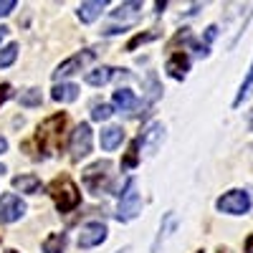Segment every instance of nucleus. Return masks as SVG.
Wrapping results in <instances>:
<instances>
[{
    "label": "nucleus",
    "instance_id": "0eeeda50",
    "mask_svg": "<svg viewBox=\"0 0 253 253\" xmlns=\"http://www.w3.org/2000/svg\"><path fill=\"white\" fill-rule=\"evenodd\" d=\"M23 213H26V203L15 193L0 195V223H15L18 218H23Z\"/></svg>",
    "mask_w": 253,
    "mask_h": 253
},
{
    "label": "nucleus",
    "instance_id": "f03ea898",
    "mask_svg": "<svg viewBox=\"0 0 253 253\" xmlns=\"http://www.w3.org/2000/svg\"><path fill=\"white\" fill-rule=\"evenodd\" d=\"M48 195L53 198L58 213H71V210L81 203V193H79V187L74 185V180H71L69 175L56 177V180L48 185Z\"/></svg>",
    "mask_w": 253,
    "mask_h": 253
},
{
    "label": "nucleus",
    "instance_id": "c756f323",
    "mask_svg": "<svg viewBox=\"0 0 253 253\" xmlns=\"http://www.w3.org/2000/svg\"><path fill=\"white\" fill-rule=\"evenodd\" d=\"M5 253H18V251H13V248H10V251H5Z\"/></svg>",
    "mask_w": 253,
    "mask_h": 253
},
{
    "label": "nucleus",
    "instance_id": "dca6fc26",
    "mask_svg": "<svg viewBox=\"0 0 253 253\" xmlns=\"http://www.w3.org/2000/svg\"><path fill=\"white\" fill-rule=\"evenodd\" d=\"M112 76H114V69L101 66V69H94V71L86 74V84H91V86H104Z\"/></svg>",
    "mask_w": 253,
    "mask_h": 253
},
{
    "label": "nucleus",
    "instance_id": "5701e85b",
    "mask_svg": "<svg viewBox=\"0 0 253 253\" xmlns=\"http://www.w3.org/2000/svg\"><path fill=\"white\" fill-rule=\"evenodd\" d=\"M20 104H23V107H41V91L38 89H28L23 96H20Z\"/></svg>",
    "mask_w": 253,
    "mask_h": 253
},
{
    "label": "nucleus",
    "instance_id": "1a4fd4ad",
    "mask_svg": "<svg viewBox=\"0 0 253 253\" xmlns=\"http://www.w3.org/2000/svg\"><path fill=\"white\" fill-rule=\"evenodd\" d=\"M96 53L94 51H84V53H76V56H71V58H66L61 63V66L53 71V79L56 81H61V79H66V76H71V74H76V71H81L86 63L94 58Z\"/></svg>",
    "mask_w": 253,
    "mask_h": 253
},
{
    "label": "nucleus",
    "instance_id": "2eb2a0df",
    "mask_svg": "<svg viewBox=\"0 0 253 253\" xmlns=\"http://www.w3.org/2000/svg\"><path fill=\"white\" fill-rule=\"evenodd\" d=\"M134 104H137V99H134V94L129 89H117L114 91V107L117 109L129 112V109H134Z\"/></svg>",
    "mask_w": 253,
    "mask_h": 253
},
{
    "label": "nucleus",
    "instance_id": "393cba45",
    "mask_svg": "<svg viewBox=\"0 0 253 253\" xmlns=\"http://www.w3.org/2000/svg\"><path fill=\"white\" fill-rule=\"evenodd\" d=\"M15 10V0H0V15H10Z\"/></svg>",
    "mask_w": 253,
    "mask_h": 253
},
{
    "label": "nucleus",
    "instance_id": "6e6552de",
    "mask_svg": "<svg viewBox=\"0 0 253 253\" xmlns=\"http://www.w3.org/2000/svg\"><path fill=\"white\" fill-rule=\"evenodd\" d=\"M107 241V225L104 223H86L79 233V248H94Z\"/></svg>",
    "mask_w": 253,
    "mask_h": 253
},
{
    "label": "nucleus",
    "instance_id": "f257e3e1",
    "mask_svg": "<svg viewBox=\"0 0 253 253\" xmlns=\"http://www.w3.org/2000/svg\"><path fill=\"white\" fill-rule=\"evenodd\" d=\"M63 126H66V114H53L48 117L43 124L38 126V132H36V142L41 147V155H51L58 150V144H61V137H63Z\"/></svg>",
    "mask_w": 253,
    "mask_h": 253
},
{
    "label": "nucleus",
    "instance_id": "9d476101",
    "mask_svg": "<svg viewBox=\"0 0 253 253\" xmlns=\"http://www.w3.org/2000/svg\"><path fill=\"white\" fill-rule=\"evenodd\" d=\"M167 74H170L172 79H185V74H187V69H190V58L182 53V51H177V53H172L170 58H167Z\"/></svg>",
    "mask_w": 253,
    "mask_h": 253
},
{
    "label": "nucleus",
    "instance_id": "cd10ccee",
    "mask_svg": "<svg viewBox=\"0 0 253 253\" xmlns=\"http://www.w3.org/2000/svg\"><path fill=\"white\" fill-rule=\"evenodd\" d=\"M5 36H8V28H0V41H3Z\"/></svg>",
    "mask_w": 253,
    "mask_h": 253
},
{
    "label": "nucleus",
    "instance_id": "f8f14e48",
    "mask_svg": "<svg viewBox=\"0 0 253 253\" xmlns=\"http://www.w3.org/2000/svg\"><path fill=\"white\" fill-rule=\"evenodd\" d=\"M104 8H107V0H91V3H81V5H79L81 23H94V20L101 15Z\"/></svg>",
    "mask_w": 253,
    "mask_h": 253
},
{
    "label": "nucleus",
    "instance_id": "b1692460",
    "mask_svg": "<svg viewBox=\"0 0 253 253\" xmlns=\"http://www.w3.org/2000/svg\"><path fill=\"white\" fill-rule=\"evenodd\" d=\"M109 117H112V107H109V104H96V107L91 109V119L94 122H104Z\"/></svg>",
    "mask_w": 253,
    "mask_h": 253
},
{
    "label": "nucleus",
    "instance_id": "20e7f679",
    "mask_svg": "<svg viewBox=\"0 0 253 253\" xmlns=\"http://www.w3.org/2000/svg\"><path fill=\"white\" fill-rule=\"evenodd\" d=\"M139 213H142V198H139V193H137V182H134V180H126L124 193H122L119 205H117V218H119L122 223H129V220H134Z\"/></svg>",
    "mask_w": 253,
    "mask_h": 253
},
{
    "label": "nucleus",
    "instance_id": "aec40b11",
    "mask_svg": "<svg viewBox=\"0 0 253 253\" xmlns=\"http://www.w3.org/2000/svg\"><path fill=\"white\" fill-rule=\"evenodd\" d=\"M15 58H18V43H8L0 51V69H8Z\"/></svg>",
    "mask_w": 253,
    "mask_h": 253
},
{
    "label": "nucleus",
    "instance_id": "bb28decb",
    "mask_svg": "<svg viewBox=\"0 0 253 253\" xmlns=\"http://www.w3.org/2000/svg\"><path fill=\"white\" fill-rule=\"evenodd\" d=\"M246 253H253V233H251V238L246 241Z\"/></svg>",
    "mask_w": 253,
    "mask_h": 253
},
{
    "label": "nucleus",
    "instance_id": "6ab92c4d",
    "mask_svg": "<svg viewBox=\"0 0 253 253\" xmlns=\"http://www.w3.org/2000/svg\"><path fill=\"white\" fill-rule=\"evenodd\" d=\"M162 137V124H152L150 129H147V134H142L137 142L144 144V147H150V150H155V142Z\"/></svg>",
    "mask_w": 253,
    "mask_h": 253
},
{
    "label": "nucleus",
    "instance_id": "7ed1b4c3",
    "mask_svg": "<svg viewBox=\"0 0 253 253\" xmlns=\"http://www.w3.org/2000/svg\"><path fill=\"white\" fill-rule=\"evenodd\" d=\"M84 185H86L94 195L107 193L112 185V162L109 160H99L94 165H89L84 170Z\"/></svg>",
    "mask_w": 253,
    "mask_h": 253
},
{
    "label": "nucleus",
    "instance_id": "f3484780",
    "mask_svg": "<svg viewBox=\"0 0 253 253\" xmlns=\"http://www.w3.org/2000/svg\"><path fill=\"white\" fill-rule=\"evenodd\" d=\"M251 91H253V61H251V69H248V74H246V79L241 84V89H238V96L233 99V107H241L243 99L251 96Z\"/></svg>",
    "mask_w": 253,
    "mask_h": 253
},
{
    "label": "nucleus",
    "instance_id": "423d86ee",
    "mask_svg": "<svg viewBox=\"0 0 253 253\" xmlns=\"http://www.w3.org/2000/svg\"><path fill=\"white\" fill-rule=\"evenodd\" d=\"M69 152L71 160L79 162L81 157H86L91 152V126L89 124H79L71 132V142H69Z\"/></svg>",
    "mask_w": 253,
    "mask_h": 253
},
{
    "label": "nucleus",
    "instance_id": "39448f33",
    "mask_svg": "<svg viewBox=\"0 0 253 253\" xmlns=\"http://www.w3.org/2000/svg\"><path fill=\"white\" fill-rule=\"evenodd\" d=\"M218 210L220 213H228V215H246L251 210V195L246 190H230V193L220 195L218 198Z\"/></svg>",
    "mask_w": 253,
    "mask_h": 253
},
{
    "label": "nucleus",
    "instance_id": "4468645a",
    "mask_svg": "<svg viewBox=\"0 0 253 253\" xmlns=\"http://www.w3.org/2000/svg\"><path fill=\"white\" fill-rule=\"evenodd\" d=\"M13 187L20 190V193H28V195H36L41 190V180L36 175H18L13 177Z\"/></svg>",
    "mask_w": 253,
    "mask_h": 253
},
{
    "label": "nucleus",
    "instance_id": "4be33fe9",
    "mask_svg": "<svg viewBox=\"0 0 253 253\" xmlns=\"http://www.w3.org/2000/svg\"><path fill=\"white\" fill-rule=\"evenodd\" d=\"M137 150H139V142L134 139L132 144H129V150H126V157L122 160V167H126V170H129V167H137Z\"/></svg>",
    "mask_w": 253,
    "mask_h": 253
},
{
    "label": "nucleus",
    "instance_id": "7c9ffc66",
    "mask_svg": "<svg viewBox=\"0 0 253 253\" xmlns=\"http://www.w3.org/2000/svg\"><path fill=\"white\" fill-rule=\"evenodd\" d=\"M198 253H203V251H198Z\"/></svg>",
    "mask_w": 253,
    "mask_h": 253
},
{
    "label": "nucleus",
    "instance_id": "ddd939ff",
    "mask_svg": "<svg viewBox=\"0 0 253 253\" xmlns=\"http://www.w3.org/2000/svg\"><path fill=\"white\" fill-rule=\"evenodd\" d=\"M51 96H53L56 101H61V104L76 101V96H79V86H76V84H56L53 91H51Z\"/></svg>",
    "mask_w": 253,
    "mask_h": 253
},
{
    "label": "nucleus",
    "instance_id": "a211bd4d",
    "mask_svg": "<svg viewBox=\"0 0 253 253\" xmlns=\"http://www.w3.org/2000/svg\"><path fill=\"white\" fill-rule=\"evenodd\" d=\"M63 248H66V236L63 233H51L43 241V253H63Z\"/></svg>",
    "mask_w": 253,
    "mask_h": 253
},
{
    "label": "nucleus",
    "instance_id": "9b49d317",
    "mask_svg": "<svg viewBox=\"0 0 253 253\" xmlns=\"http://www.w3.org/2000/svg\"><path fill=\"white\" fill-rule=\"evenodd\" d=\"M122 139H124V129H122V126H107V129H101V137H99L101 150H107V152L117 150V147L122 144Z\"/></svg>",
    "mask_w": 253,
    "mask_h": 253
},
{
    "label": "nucleus",
    "instance_id": "c85d7f7f",
    "mask_svg": "<svg viewBox=\"0 0 253 253\" xmlns=\"http://www.w3.org/2000/svg\"><path fill=\"white\" fill-rule=\"evenodd\" d=\"M117 253H129V248H122V251H117Z\"/></svg>",
    "mask_w": 253,
    "mask_h": 253
},
{
    "label": "nucleus",
    "instance_id": "412c9836",
    "mask_svg": "<svg viewBox=\"0 0 253 253\" xmlns=\"http://www.w3.org/2000/svg\"><path fill=\"white\" fill-rule=\"evenodd\" d=\"M160 33H155V31H150V33H137L129 43H126V51H134L137 46H142V43H150V41H155Z\"/></svg>",
    "mask_w": 253,
    "mask_h": 253
},
{
    "label": "nucleus",
    "instance_id": "a878e982",
    "mask_svg": "<svg viewBox=\"0 0 253 253\" xmlns=\"http://www.w3.org/2000/svg\"><path fill=\"white\" fill-rule=\"evenodd\" d=\"M13 96V86L10 84H0V104H5Z\"/></svg>",
    "mask_w": 253,
    "mask_h": 253
}]
</instances>
